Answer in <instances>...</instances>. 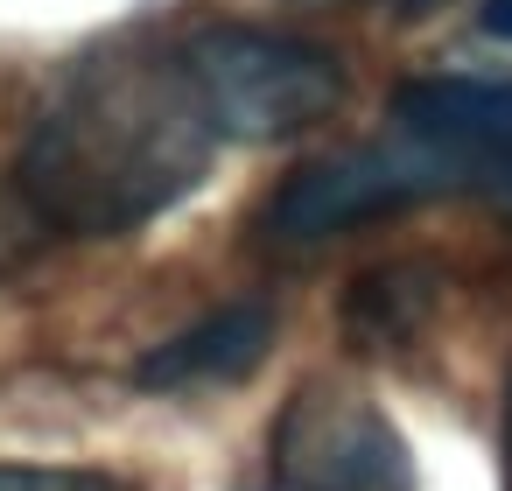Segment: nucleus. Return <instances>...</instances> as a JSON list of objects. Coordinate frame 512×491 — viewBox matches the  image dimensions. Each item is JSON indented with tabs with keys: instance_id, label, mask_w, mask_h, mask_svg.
<instances>
[{
	"instance_id": "obj_1",
	"label": "nucleus",
	"mask_w": 512,
	"mask_h": 491,
	"mask_svg": "<svg viewBox=\"0 0 512 491\" xmlns=\"http://www.w3.org/2000/svg\"><path fill=\"white\" fill-rule=\"evenodd\" d=\"M218 141L183 50H113L43 106L15 183L50 232H134L197 190Z\"/></svg>"
},
{
	"instance_id": "obj_2",
	"label": "nucleus",
	"mask_w": 512,
	"mask_h": 491,
	"mask_svg": "<svg viewBox=\"0 0 512 491\" xmlns=\"http://www.w3.org/2000/svg\"><path fill=\"white\" fill-rule=\"evenodd\" d=\"M421 197L512 204V85L428 78L386 113V134L295 169L267 211L281 239H323Z\"/></svg>"
},
{
	"instance_id": "obj_3",
	"label": "nucleus",
	"mask_w": 512,
	"mask_h": 491,
	"mask_svg": "<svg viewBox=\"0 0 512 491\" xmlns=\"http://www.w3.org/2000/svg\"><path fill=\"white\" fill-rule=\"evenodd\" d=\"M183 64L225 141H274L337 106V64L274 29H197Z\"/></svg>"
},
{
	"instance_id": "obj_4",
	"label": "nucleus",
	"mask_w": 512,
	"mask_h": 491,
	"mask_svg": "<svg viewBox=\"0 0 512 491\" xmlns=\"http://www.w3.org/2000/svg\"><path fill=\"white\" fill-rule=\"evenodd\" d=\"M274 491H414L400 428L344 386H302L267 442Z\"/></svg>"
},
{
	"instance_id": "obj_5",
	"label": "nucleus",
	"mask_w": 512,
	"mask_h": 491,
	"mask_svg": "<svg viewBox=\"0 0 512 491\" xmlns=\"http://www.w3.org/2000/svg\"><path fill=\"white\" fill-rule=\"evenodd\" d=\"M267 337H274V316H267L260 302H232V309H218L211 323L169 337V344L141 365V379H148V386H211V379H239V372L260 365Z\"/></svg>"
},
{
	"instance_id": "obj_6",
	"label": "nucleus",
	"mask_w": 512,
	"mask_h": 491,
	"mask_svg": "<svg viewBox=\"0 0 512 491\" xmlns=\"http://www.w3.org/2000/svg\"><path fill=\"white\" fill-rule=\"evenodd\" d=\"M43 232H50V225L36 218V204L22 197V183H0V281L22 274V267L36 260Z\"/></svg>"
},
{
	"instance_id": "obj_7",
	"label": "nucleus",
	"mask_w": 512,
	"mask_h": 491,
	"mask_svg": "<svg viewBox=\"0 0 512 491\" xmlns=\"http://www.w3.org/2000/svg\"><path fill=\"white\" fill-rule=\"evenodd\" d=\"M0 491H120L99 470H50V463H0Z\"/></svg>"
},
{
	"instance_id": "obj_8",
	"label": "nucleus",
	"mask_w": 512,
	"mask_h": 491,
	"mask_svg": "<svg viewBox=\"0 0 512 491\" xmlns=\"http://www.w3.org/2000/svg\"><path fill=\"white\" fill-rule=\"evenodd\" d=\"M484 22H491L498 36H512V0H491V8H484Z\"/></svg>"
}]
</instances>
